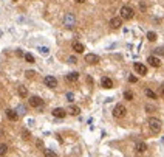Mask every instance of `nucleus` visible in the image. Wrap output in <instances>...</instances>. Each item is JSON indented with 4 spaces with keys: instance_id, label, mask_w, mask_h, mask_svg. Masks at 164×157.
Masks as SVG:
<instances>
[{
    "instance_id": "9",
    "label": "nucleus",
    "mask_w": 164,
    "mask_h": 157,
    "mask_svg": "<svg viewBox=\"0 0 164 157\" xmlns=\"http://www.w3.org/2000/svg\"><path fill=\"white\" fill-rule=\"evenodd\" d=\"M65 115H67V110L62 109V107H56V109H53V117H56V118H63Z\"/></svg>"
},
{
    "instance_id": "31",
    "label": "nucleus",
    "mask_w": 164,
    "mask_h": 157,
    "mask_svg": "<svg viewBox=\"0 0 164 157\" xmlns=\"http://www.w3.org/2000/svg\"><path fill=\"white\" fill-rule=\"evenodd\" d=\"M17 110H19V114H25V112H26V109L23 106H19V107H17Z\"/></svg>"
},
{
    "instance_id": "6",
    "label": "nucleus",
    "mask_w": 164,
    "mask_h": 157,
    "mask_svg": "<svg viewBox=\"0 0 164 157\" xmlns=\"http://www.w3.org/2000/svg\"><path fill=\"white\" fill-rule=\"evenodd\" d=\"M30 106H33V107H42L43 106V100L42 98H39V97H30Z\"/></svg>"
},
{
    "instance_id": "33",
    "label": "nucleus",
    "mask_w": 164,
    "mask_h": 157,
    "mask_svg": "<svg viewBox=\"0 0 164 157\" xmlns=\"http://www.w3.org/2000/svg\"><path fill=\"white\" fill-rule=\"evenodd\" d=\"M16 53H17V56H25V55H23V53H22V50H17Z\"/></svg>"
},
{
    "instance_id": "14",
    "label": "nucleus",
    "mask_w": 164,
    "mask_h": 157,
    "mask_svg": "<svg viewBox=\"0 0 164 157\" xmlns=\"http://www.w3.org/2000/svg\"><path fill=\"white\" fill-rule=\"evenodd\" d=\"M68 114H70V115H74V117H76V115H79V114H81V107H79V106H73V104H71L70 107H68Z\"/></svg>"
},
{
    "instance_id": "26",
    "label": "nucleus",
    "mask_w": 164,
    "mask_h": 157,
    "mask_svg": "<svg viewBox=\"0 0 164 157\" xmlns=\"http://www.w3.org/2000/svg\"><path fill=\"white\" fill-rule=\"evenodd\" d=\"M39 51L42 53V55H48V53H50V48H48V47H39Z\"/></svg>"
},
{
    "instance_id": "22",
    "label": "nucleus",
    "mask_w": 164,
    "mask_h": 157,
    "mask_svg": "<svg viewBox=\"0 0 164 157\" xmlns=\"http://www.w3.org/2000/svg\"><path fill=\"white\" fill-rule=\"evenodd\" d=\"M43 154H45V157H57V154L53 149H45Z\"/></svg>"
},
{
    "instance_id": "34",
    "label": "nucleus",
    "mask_w": 164,
    "mask_h": 157,
    "mask_svg": "<svg viewBox=\"0 0 164 157\" xmlns=\"http://www.w3.org/2000/svg\"><path fill=\"white\" fill-rule=\"evenodd\" d=\"M3 135H5V132H3V129H0V138H2Z\"/></svg>"
},
{
    "instance_id": "4",
    "label": "nucleus",
    "mask_w": 164,
    "mask_h": 157,
    "mask_svg": "<svg viewBox=\"0 0 164 157\" xmlns=\"http://www.w3.org/2000/svg\"><path fill=\"white\" fill-rule=\"evenodd\" d=\"M63 24H65L67 28H73L76 24V19H74V16L71 14V13H67L65 14V19H63Z\"/></svg>"
},
{
    "instance_id": "2",
    "label": "nucleus",
    "mask_w": 164,
    "mask_h": 157,
    "mask_svg": "<svg viewBox=\"0 0 164 157\" xmlns=\"http://www.w3.org/2000/svg\"><path fill=\"white\" fill-rule=\"evenodd\" d=\"M119 14H121V19H124V20H130L132 17L135 16V13H133V10H132L130 6H122L121 10H119Z\"/></svg>"
},
{
    "instance_id": "20",
    "label": "nucleus",
    "mask_w": 164,
    "mask_h": 157,
    "mask_svg": "<svg viewBox=\"0 0 164 157\" xmlns=\"http://www.w3.org/2000/svg\"><path fill=\"white\" fill-rule=\"evenodd\" d=\"M147 39H149L150 42H155V41H156V33H153V31H149V33H147Z\"/></svg>"
},
{
    "instance_id": "11",
    "label": "nucleus",
    "mask_w": 164,
    "mask_h": 157,
    "mask_svg": "<svg viewBox=\"0 0 164 157\" xmlns=\"http://www.w3.org/2000/svg\"><path fill=\"white\" fill-rule=\"evenodd\" d=\"M6 117L11 120V122H16V120L19 118V114H17L14 109H6Z\"/></svg>"
},
{
    "instance_id": "36",
    "label": "nucleus",
    "mask_w": 164,
    "mask_h": 157,
    "mask_svg": "<svg viewBox=\"0 0 164 157\" xmlns=\"http://www.w3.org/2000/svg\"><path fill=\"white\" fill-rule=\"evenodd\" d=\"M161 93H163V97H164V86L161 87Z\"/></svg>"
},
{
    "instance_id": "21",
    "label": "nucleus",
    "mask_w": 164,
    "mask_h": 157,
    "mask_svg": "<svg viewBox=\"0 0 164 157\" xmlns=\"http://www.w3.org/2000/svg\"><path fill=\"white\" fill-rule=\"evenodd\" d=\"M145 95H147L149 98H152V100H156V93H155L153 90H150V89H145Z\"/></svg>"
},
{
    "instance_id": "25",
    "label": "nucleus",
    "mask_w": 164,
    "mask_h": 157,
    "mask_svg": "<svg viewBox=\"0 0 164 157\" xmlns=\"http://www.w3.org/2000/svg\"><path fill=\"white\" fill-rule=\"evenodd\" d=\"M124 98H125V100H133V93H132V92H129V90H127V92H124Z\"/></svg>"
},
{
    "instance_id": "24",
    "label": "nucleus",
    "mask_w": 164,
    "mask_h": 157,
    "mask_svg": "<svg viewBox=\"0 0 164 157\" xmlns=\"http://www.w3.org/2000/svg\"><path fill=\"white\" fill-rule=\"evenodd\" d=\"M155 55L164 56V48H163V47H158V48H155Z\"/></svg>"
},
{
    "instance_id": "12",
    "label": "nucleus",
    "mask_w": 164,
    "mask_h": 157,
    "mask_svg": "<svg viewBox=\"0 0 164 157\" xmlns=\"http://www.w3.org/2000/svg\"><path fill=\"white\" fill-rule=\"evenodd\" d=\"M147 62H149L152 67H159V65H161V61H159L156 56H149V58H147Z\"/></svg>"
},
{
    "instance_id": "17",
    "label": "nucleus",
    "mask_w": 164,
    "mask_h": 157,
    "mask_svg": "<svg viewBox=\"0 0 164 157\" xmlns=\"http://www.w3.org/2000/svg\"><path fill=\"white\" fill-rule=\"evenodd\" d=\"M79 79V73L77 72H71V73L67 75V81H77Z\"/></svg>"
},
{
    "instance_id": "27",
    "label": "nucleus",
    "mask_w": 164,
    "mask_h": 157,
    "mask_svg": "<svg viewBox=\"0 0 164 157\" xmlns=\"http://www.w3.org/2000/svg\"><path fill=\"white\" fill-rule=\"evenodd\" d=\"M22 138H25V140H28V138H30V132L26 131V129H23V131H22Z\"/></svg>"
},
{
    "instance_id": "16",
    "label": "nucleus",
    "mask_w": 164,
    "mask_h": 157,
    "mask_svg": "<svg viewBox=\"0 0 164 157\" xmlns=\"http://www.w3.org/2000/svg\"><path fill=\"white\" fill-rule=\"evenodd\" d=\"M73 50H74L76 53H84V50H85V47L82 45L81 42H74V44H73Z\"/></svg>"
},
{
    "instance_id": "19",
    "label": "nucleus",
    "mask_w": 164,
    "mask_h": 157,
    "mask_svg": "<svg viewBox=\"0 0 164 157\" xmlns=\"http://www.w3.org/2000/svg\"><path fill=\"white\" fill-rule=\"evenodd\" d=\"M8 152V145H5V143H0V157H3Z\"/></svg>"
},
{
    "instance_id": "18",
    "label": "nucleus",
    "mask_w": 164,
    "mask_h": 157,
    "mask_svg": "<svg viewBox=\"0 0 164 157\" xmlns=\"http://www.w3.org/2000/svg\"><path fill=\"white\" fill-rule=\"evenodd\" d=\"M19 95H20L22 98L28 97V89H26L25 86H19Z\"/></svg>"
},
{
    "instance_id": "28",
    "label": "nucleus",
    "mask_w": 164,
    "mask_h": 157,
    "mask_svg": "<svg viewBox=\"0 0 164 157\" xmlns=\"http://www.w3.org/2000/svg\"><path fill=\"white\" fill-rule=\"evenodd\" d=\"M68 64H76V62H77V59H76V56H70V58H68Z\"/></svg>"
},
{
    "instance_id": "3",
    "label": "nucleus",
    "mask_w": 164,
    "mask_h": 157,
    "mask_svg": "<svg viewBox=\"0 0 164 157\" xmlns=\"http://www.w3.org/2000/svg\"><path fill=\"white\" fill-rule=\"evenodd\" d=\"M125 112H127L125 106H122V104H116V106H115V109H113V117H115V118H122V117L125 115Z\"/></svg>"
},
{
    "instance_id": "7",
    "label": "nucleus",
    "mask_w": 164,
    "mask_h": 157,
    "mask_svg": "<svg viewBox=\"0 0 164 157\" xmlns=\"http://www.w3.org/2000/svg\"><path fill=\"white\" fill-rule=\"evenodd\" d=\"M133 69L138 75H147V67H145L144 64H141V62H135Z\"/></svg>"
},
{
    "instance_id": "32",
    "label": "nucleus",
    "mask_w": 164,
    "mask_h": 157,
    "mask_svg": "<svg viewBox=\"0 0 164 157\" xmlns=\"http://www.w3.org/2000/svg\"><path fill=\"white\" fill-rule=\"evenodd\" d=\"M34 76V72H26V78H33Z\"/></svg>"
},
{
    "instance_id": "1",
    "label": "nucleus",
    "mask_w": 164,
    "mask_h": 157,
    "mask_svg": "<svg viewBox=\"0 0 164 157\" xmlns=\"http://www.w3.org/2000/svg\"><path fill=\"white\" fill-rule=\"evenodd\" d=\"M147 124H149L150 131H152V132H155V134H158L159 131H161V120H159V118H155V117H150V118L147 120Z\"/></svg>"
},
{
    "instance_id": "29",
    "label": "nucleus",
    "mask_w": 164,
    "mask_h": 157,
    "mask_svg": "<svg viewBox=\"0 0 164 157\" xmlns=\"http://www.w3.org/2000/svg\"><path fill=\"white\" fill-rule=\"evenodd\" d=\"M136 81H138V78H136V76H133V75L129 76V83H136Z\"/></svg>"
},
{
    "instance_id": "30",
    "label": "nucleus",
    "mask_w": 164,
    "mask_h": 157,
    "mask_svg": "<svg viewBox=\"0 0 164 157\" xmlns=\"http://www.w3.org/2000/svg\"><path fill=\"white\" fill-rule=\"evenodd\" d=\"M67 100H68V101H73V100H74V97H73V93H71V92H68V93H67Z\"/></svg>"
},
{
    "instance_id": "8",
    "label": "nucleus",
    "mask_w": 164,
    "mask_h": 157,
    "mask_svg": "<svg viewBox=\"0 0 164 157\" xmlns=\"http://www.w3.org/2000/svg\"><path fill=\"white\" fill-rule=\"evenodd\" d=\"M85 62H88V64H98V62H99V56L93 55V53H88V55H85Z\"/></svg>"
},
{
    "instance_id": "35",
    "label": "nucleus",
    "mask_w": 164,
    "mask_h": 157,
    "mask_svg": "<svg viewBox=\"0 0 164 157\" xmlns=\"http://www.w3.org/2000/svg\"><path fill=\"white\" fill-rule=\"evenodd\" d=\"M74 2H76V3H84L85 0H74Z\"/></svg>"
},
{
    "instance_id": "13",
    "label": "nucleus",
    "mask_w": 164,
    "mask_h": 157,
    "mask_svg": "<svg viewBox=\"0 0 164 157\" xmlns=\"http://www.w3.org/2000/svg\"><path fill=\"white\" fill-rule=\"evenodd\" d=\"M147 151V145H145L144 142H138L136 143V152H139V154H143V152Z\"/></svg>"
},
{
    "instance_id": "23",
    "label": "nucleus",
    "mask_w": 164,
    "mask_h": 157,
    "mask_svg": "<svg viewBox=\"0 0 164 157\" xmlns=\"http://www.w3.org/2000/svg\"><path fill=\"white\" fill-rule=\"evenodd\" d=\"M25 61H26V62H30V64H33V62H34L33 55H30V53H25Z\"/></svg>"
},
{
    "instance_id": "15",
    "label": "nucleus",
    "mask_w": 164,
    "mask_h": 157,
    "mask_svg": "<svg viewBox=\"0 0 164 157\" xmlns=\"http://www.w3.org/2000/svg\"><path fill=\"white\" fill-rule=\"evenodd\" d=\"M122 25V20L121 19H118V17H113V19L110 20V26H112V28H119V26Z\"/></svg>"
},
{
    "instance_id": "5",
    "label": "nucleus",
    "mask_w": 164,
    "mask_h": 157,
    "mask_svg": "<svg viewBox=\"0 0 164 157\" xmlns=\"http://www.w3.org/2000/svg\"><path fill=\"white\" fill-rule=\"evenodd\" d=\"M43 83H45V86L50 87V89L57 87V79L54 78V76H45V78H43Z\"/></svg>"
},
{
    "instance_id": "10",
    "label": "nucleus",
    "mask_w": 164,
    "mask_h": 157,
    "mask_svg": "<svg viewBox=\"0 0 164 157\" xmlns=\"http://www.w3.org/2000/svg\"><path fill=\"white\" fill-rule=\"evenodd\" d=\"M101 86L104 89H112L113 87V81H112L110 78H107V76H104V78L101 79Z\"/></svg>"
}]
</instances>
